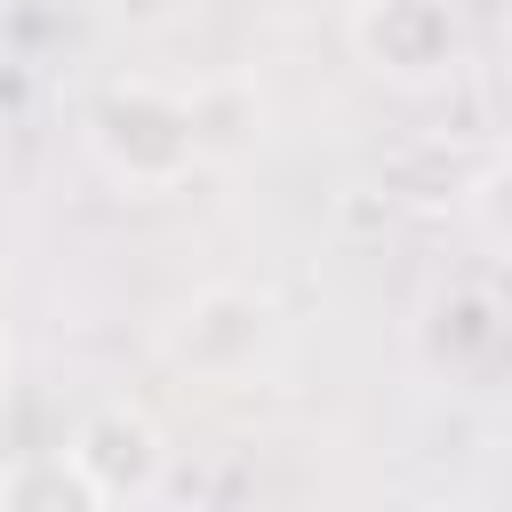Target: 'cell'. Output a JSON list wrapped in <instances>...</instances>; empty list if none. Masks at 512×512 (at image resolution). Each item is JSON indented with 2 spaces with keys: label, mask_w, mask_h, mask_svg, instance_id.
Segmentation results:
<instances>
[{
  "label": "cell",
  "mask_w": 512,
  "mask_h": 512,
  "mask_svg": "<svg viewBox=\"0 0 512 512\" xmlns=\"http://www.w3.org/2000/svg\"><path fill=\"white\" fill-rule=\"evenodd\" d=\"M88 152L104 160V176H120L128 192H168L200 168V136H192V96L160 88V80H104L88 104Z\"/></svg>",
  "instance_id": "cell-1"
},
{
  "label": "cell",
  "mask_w": 512,
  "mask_h": 512,
  "mask_svg": "<svg viewBox=\"0 0 512 512\" xmlns=\"http://www.w3.org/2000/svg\"><path fill=\"white\" fill-rule=\"evenodd\" d=\"M272 352H280V304L248 280H216L184 296L176 320L160 328V360L192 384H248Z\"/></svg>",
  "instance_id": "cell-2"
},
{
  "label": "cell",
  "mask_w": 512,
  "mask_h": 512,
  "mask_svg": "<svg viewBox=\"0 0 512 512\" xmlns=\"http://www.w3.org/2000/svg\"><path fill=\"white\" fill-rule=\"evenodd\" d=\"M352 48L392 88H440L464 64L456 0H352Z\"/></svg>",
  "instance_id": "cell-3"
},
{
  "label": "cell",
  "mask_w": 512,
  "mask_h": 512,
  "mask_svg": "<svg viewBox=\"0 0 512 512\" xmlns=\"http://www.w3.org/2000/svg\"><path fill=\"white\" fill-rule=\"evenodd\" d=\"M64 456H72V472H80L104 504H144V496L168 480V440H160V424H152L144 408H128V400L88 408V416L72 424Z\"/></svg>",
  "instance_id": "cell-4"
},
{
  "label": "cell",
  "mask_w": 512,
  "mask_h": 512,
  "mask_svg": "<svg viewBox=\"0 0 512 512\" xmlns=\"http://www.w3.org/2000/svg\"><path fill=\"white\" fill-rule=\"evenodd\" d=\"M496 336H504V328H496V296H488V288H448V296L424 312V336H416V344H424V360H432L448 384H464L472 368L496 360Z\"/></svg>",
  "instance_id": "cell-5"
},
{
  "label": "cell",
  "mask_w": 512,
  "mask_h": 512,
  "mask_svg": "<svg viewBox=\"0 0 512 512\" xmlns=\"http://www.w3.org/2000/svg\"><path fill=\"white\" fill-rule=\"evenodd\" d=\"M0 512H112L80 472H72V456L56 448V456H16L8 472H0Z\"/></svg>",
  "instance_id": "cell-6"
},
{
  "label": "cell",
  "mask_w": 512,
  "mask_h": 512,
  "mask_svg": "<svg viewBox=\"0 0 512 512\" xmlns=\"http://www.w3.org/2000/svg\"><path fill=\"white\" fill-rule=\"evenodd\" d=\"M0 376H8V360H0Z\"/></svg>",
  "instance_id": "cell-7"
}]
</instances>
